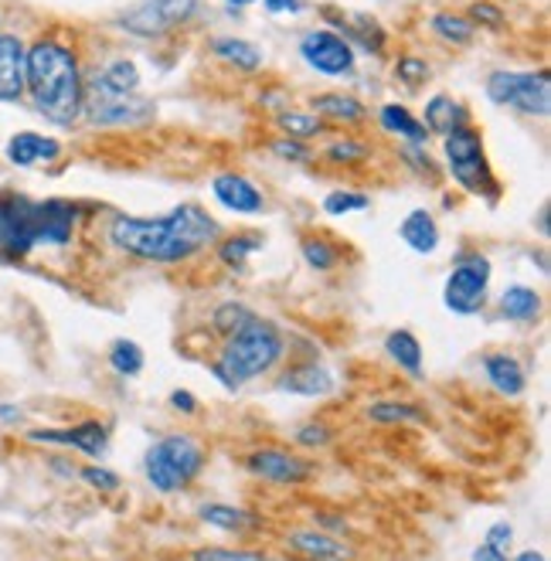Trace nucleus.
Returning <instances> with one entry per match:
<instances>
[{"instance_id": "1", "label": "nucleus", "mask_w": 551, "mask_h": 561, "mask_svg": "<svg viewBox=\"0 0 551 561\" xmlns=\"http://www.w3.org/2000/svg\"><path fill=\"white\" fill-rule=\"evenodd\" d=\"M110 236L119 249L153 262H177L205 249L218 236V221L202 208L181 205L168 218H113Z\"/></svg>"}, {"instance_id": "2", "label": "nucleus", "mask_w": 551, "mask_h": 561, "mask_svg": "<svg viewBox=\"0 0 551 561\" xmlns=\"http://www.w3.org/2000/svg\"><path fill=\"white\" fill-rule=\"evenodd\" d=\"M24 85L45 119L72 126L82 113V76L79 61L58 42H38L24 58Z\"/></svg>"}, {"instance_id": "3", "label": "nucleus", "mask_w": 551, "mask_h": 561, "mask_svg": "<svg viewBox=\"0 0 551 561\" xmlns=\"http://www.w3.org/2000/svg\"><path fill=\"white\" fill-rule=\"evenodd\" d=\"M76 228L69 202H31L21 194H0V259H21L35 245H65Z\"/></svg>"}, {"instance_id": "4", "label": "nucleus", "mask_w": 551, "mask_h": 561, "mask_svg": "<svg viewBox=\"0 0 551 561\" xmlns=\"http://www.w3.org/2000/svg\"><path fill=\"white\" fill-rule=\"evenodd\" d=\"M283 354V341L276 334V327L266 320L249 317L239 330H232V341L225 344L215 375L225 388H239L252 378H259L263 371H269Z\"/></svg>"}, {"instance_id": "5", "label": "nucleus", "mask_w": 551, "mask_h": 561, "mask_svg": "<svg viewBox=\"0 0 551 561\" xmlns=\"http://www.w3.org/2000/svg\"><path fill=\"white\" fill-rule=\"evenodd\" d=\"M202 463L205 453L191 436H168L147 453V477L160 493H174L198 477Z\"/></svg>"}, {"instance_id": "6", "label": "nucleus", "mask_w": 551, "mask_h": 561, "mask_svg": "<svg viewBox=\"0 0 551 561\" xmlns=\"http://www.w3.org/2000/svg\"><path fill=\"white\" fill-rule=\"evenodd\" d=\"M446 163L452 178H457L470 194H483V197H497V181L491 174L487 153H483V144L473 129H457V134L446 137Z\"/></svg>"}, {"instance_id": "7", "label": "nucleus", "mask_w": 551, "mask_h": 561, "mask_svg": "<svg viewBox=\"0 0 551 561\" xmlns=\"http://www.w3.org/2000/svg\"><path fill=\"white\" fill-rule=\"evenodd\" d=\"M487 92L494 103L514 106L528 116H548L551 113V79L544 72H494L487 82Z\"/></svg>"}, {"instance_id": "8", "label": "nucleus", "mask_w": 551, "mask_h": 561, "mask_svg": "<svg viewBox=\"0 0 551 561\" xmlns=\"http://www.w3.org/2000/svg\"><path fill=\"white\" fill-rule=\"evenodd\" d=\"M487 283H491V262L483 255H470L463 266L446 279V307L452 313H480L487 304Z\"/></svg>"}, {"instance_id": "9", "label": "nucleus", "mask_w": 551, "mask_h": 561, "mask_svg": "<svg viewBox=\"0 0 551 561\" xmlns=\"http://www.w3.org/2000/svg\"><path fill=\"white\" fill-rule=\"evenodd\" d=\"M194 4H198V0H144L140 8L123 14V27L134 31L140 38H157V35H164V31H171L174 24L187 21Z\"/></svg>"}, {"instance_id": "10", "label": "nucleus", "mask_w": 551, "mask_h": 561, "mask_svg": "<svg viewBox=\"0 0 551 561\" xmlns=\"http://www.w3.org/2000/svg\"><path fill=\"white\" fill-rule=\"evenodd\" d=\"M153 116V106L147 99H134V95H110L92 89L89 99V119L100 126H144Z\"/></svg>"}, {"instance_id": "11", "label": "nucleus", "mask_w": 551, "mask_h": 561, "mask_svg": "<svg viewBox=\"0 0 551 561\" xmlns=\"http://www.w3.org/2000/svg\"><path fill=\"white\" fill-rule=\"evenodd\" d=\"M303 58L310 69L323 76H347L354 69V51L344 38H337L334 31H310L300 45Z\"/></svg>"}, {"instance_id": "12", "label": "nucleus", "mask_w": 551, "mask_h": 561, "mask_svg": "<svg viewBox=\"0 0 551 561\" xmlns=\"http://www.w3.org/2000/svg\"><path fill=\"white\" fill-rule=\"evenodd\" d=\"M249 467H252V473H259L263 480H273V483H303L310 477L307 463H300L297 456L279 453V449H259V453H252Z\"/></svg>"}, {"instance_id": "13", "label": "nucleus", "mask_w": 551, "mask_h": 561, "mask_svg": "<svg viewBox=\"0 0 551 561\" xmlns=\"http://www.w3.org/2000/svg\"><path fill=\"white\" fill-rule=\"evenodd\" d=\"M24 45L14 35H0V103H18L24 92Z\"/></svg>"}, {"instance_id": "14", "label": "nucleus", "mask_w": 551, "mask_h": 561, "mask_svg": "<svg viewBox=\"0 0 551 561\" xmlns=\"http://www.w3.org/2000/svg\"><path fill=\"white\" fill-rule=\"evenodd\" d=\"M215 197L225 205V208H232V211H242V215H255V211H263V194H259L245 178L239 174H221L215 178Z\"/></svg>"}, {"instance_id": "15", "label": "nucleus", "mask_w": 551, "mask_h": 561, "mask_svg": "<svg viewBox=\"0 0 551 561\" xmlns=\"http://www.w3.org/2000/svg\"><path fill=\"white\" fill-rule=\"evenodd\" d=\"M35 443H61V446H79L89 456H103L106 449V428L100 422H82L76 428H65V433H31Z\"/></svg>"}, {"instance_id": "16", "label": "nucleus", "mask_w": 551, "mask_h": 561, "mask_svg": "<svg viewBox=\"0 0 551 561\" xmlns=\"http://www.w3.org/2000/svg\"><path fill=\"white\" fill-rule=\"evenodd\" d=\"M61 153V144L42 134H18L8 144V160L18 168H35V163H48Z\"/></svg>"}, {"instance_id": "17", "label": "nucleus", "mask_w": 551, "mask_h": 561, "mask_svg": "<svg viewBox=\"0 0 551 561\" xmlns=\"http://www.w3.org/2000/svg\"><path fill=\"white\" fill-rule=\"evenodd\" d=\"M399 232H402V239H405L409 249L423 252V255L436 252V245H439V228H436V221H433L429 211H412V215L402 221Z\"/></svg>"}, {"instance_id": "18", "label": "nucleus", "mask_w": 551, "mask_h": 561, "mask_svg": "<svg viewBox=\"0 0 551 561\" xmlns=\"http://www.w3.org/2000/svg\"><path fill=\"white\" fill-rule=\"evenodd\" d=\"M483 368H487V378L501 394H521L525 391V371H521V365H517L514 357L491 354L487 360H483Z\"/></svg>"}, {"instance_id": "19", "label": "nucleus", "mask_w": 551, "mask_h": 561, "mask_svg": "<svg viewBox=\"0 0 551 561\" xmlns=\"http://www.w3.org/2000/svg\"><path fill=\"white\" fill-rule=\"evenodd\" d=\"M426 123H429V129H436V134L449 137V134H457V129L467 126V110L457 103V99L436 95L433 103L426 106Z\"/></svg>"}, {"instance_id": "20", "label": "nucleus", "mask_w": 551, "mask_h": 561, "mask_svg": "<svg viewBox=\"0 0 551 561\" xmlns=\"http://www.w3.org/2000/svg\"><path fill=\"white\" fill-rule=\"evenodd\" d=\"M279 391H294V394H331L334 391V378L323 371V368H297L289 371L283 381H279Z\"/></svg>"}, {"instance_id": "21", "label": "nucleus", "mask_w": 551, "mask_h": 561, "mask_svg": "<svg viewBox=\"0 0 551 561\" xmlns=\"http://www.w3.org/2000/svg\"><path fill=\"white\" fill-rule=\"evenodd\" d=\"M140 85V76H137V65L134 61H113L103 76H95L92 89L100 92H110V95H134Z\"/></svg>"}, {"instance_id": "22", "label": "nucleus", "mask_w": 551, "mask_h": 561, "mask_svg": "<svg viewBox=\"0 0 551 561\" xmlns=\"http://www.w3.org/2000/svg\"><path fill=\"white\" fill-rule=\"evenodd\" d=\"M384 347L409 375H415V378L423 375V347H418V341L409 334V330H395V334H388Z\"/></svg>"}, {"instance_id": "23", "label": "nucleus", "mask_w": 551, "mask_h": 561, "mask_svg": "<svg viewBox=\"0 0 551 561\" xmlns=\"http://www.w3.org/2000/svg\"><path fill=\"white\" fill-rule=\"evenodd\" d=\"M501 310L507 320H535L538 310H541V296L528 286H510L504 296H501Z\"/></svg>"}, {"instance_id": "24", "label": "nucleus", "mask_w": 551, "mask_h": 561, "mask_svg": "<svg viewBox=\"0 0 551 561\" xmlns=\"http://www.w3.org/2000/svg\"><path fill=\"white\" fill-rule=\"evenodd\" d=\"M381 126L388 129V134H399V137H405L412 144H423L426 134H429V129L418 123L409 110H402V106H384L381 110Z\"/></svg>"}, {"instance_id": "25", "label": "nucleus", "mask_w": 551, "mask_h": 561, "mask_svg": "<svg viewBox=\"0 0 551 561\" xmlns=\"http://www.w3.org/2000/svg\"><path fill=\"white\" fill-rule=\"evenodd\" d=\"M202 517L221 531H239V527H249L255 524V517L249 511H239V507H225V504H205L202 507Z\"/></svg>"}, {"instance_id": "26", "label": "nucleus", "mask_w": 551, "mask_h": 561, "mask_svg": "<svg viewBox=\"0 0 551 561\" xmlns=\"http://www.w3.org/2000/svg\"><path fill=\"white\" fill-rule=\"evenodd\" d=\"M289 545H294L297 551L303 554H313V558H344L347 551L331 541L328 535H307V531H297V535H289Z\"/></svg>"}, {"instance_id": "27", "label": "nucleus", "mask_w": 551, "mask_h": 561, "mask_svg": "<svg viewBox=\"0 0 551 561\" xmlns=\"http://www.w3.org/2000/svg\"><path fill=\"white\" fill-rule=\"evenodd\" d=\"M215 51H218V58H225V61L239 65V69H245V72L259 69V51H255V48H252L249 42L221 38V42H215Z\"/></svg>"}, {"instance_id": "28", "label": "nucleus", "mask_w": 551, "mask_h": 561, "mask_svg": "<svg viewBox=\"0 0 551 561\" xmlns=\"http://www.w3.org/2000/svg\"><path fill=\"white\" fill-rule=\"evenodd\" d=\"M317 110L323 116H334V119H361L365 116V106L351 95H320Z\"/></svg>"}, {"instance_id": "29", "label": "nucleus", "mask_w": 551, "mask_h": 561, "mask_svg": "<svg viewBox=\"0 0 551 561\" xmlns=\"http://www.w3.org/2000/svg\"><path fill=\"white\" fill-rule=\"evenodd\" d=\"M110 365L119 375H140V368H144V351L134 341H116L113 351H110Z\"/></svg>"}, {"instance_id": "30", "label": "nucleus", "mask_w": 551, "mask_h": 561, "mask_svg": "<svg viewBox=\"0 0 551 561\" xmlns=\"http://www.w3.org/2000/svg\"><path fill=\"white\" fill-rule=\"evenodd\" d=\"M433 27H436V35L452 42V45H467L473 38V24L463 21V18H452V14H436L433 18Z\"/></svg>"}, {"instance_id": "31", "label": "nucleus", "mask_w": 551, "mask_h": 561, "mask_svg": "<svg viewBox=\"0 0 551 561\" xmlns=\"http://www.w3.org/2000/svg\"><path fill=\"white\" fill-rule=\"evenodd\" d=\"M368 197L365 194H351V191H334L323 197V211L328 215H347V211H365Z\"/></svg>"}, {"instance_id": "32", "label": "nucleus", "mask_w": 551, "mask_h": 561, "mask_svg": "<svg viewBox=\"0 0 551 561\" xmlns=\"http://www.w3.org/2000/svg\"><path fill=\"white\" fill-rule=\"evenodd\" d=\"M371 419L375 422H423V412L405 402H381V405H371Z\"/></svg>"}, {"instance_id": "33", "label": "nucleus", "mask_w": 551, "mask_h": 561, "mask_svg": "<svg viewBox=\"0 0 551 561\" xmlns=\"http://www.w3.org/2000/svg\"><path fill=\"white\" fill-rule=\"evenodd\" d=\"M279 126L286 129L289 137H300V140H303V137H317L320 129H323L320 119L303 116V113H283V116H279Z\"/></svg>"}, {"instance_id": "34", "label": "nucleus", "mask_w": 551, "mask_h": 561, "mask_svg": "<svg viewBox=\"0 0 551 561\" xmlns=\"http://www.w3.org/2000/svg\"><path fill=\"white\" fill-rule=\"evenodd\" d=\"M303 259L310 262V266H317V270H331L334 262H337V252L323 239H307L303 242Z\"/></svg>"}, {"instance_id": "35", "label": "nucleus", "mask_w": 551, "mask_h": 561, "mask_svg": "<svg viewBox=\"0 0 551 561\" xmlns=\"http://www.w3.org/2000/svg\"><path fill=\"white\" fill-rule=\"evenodd\" d=\"M249 317H252V313H249L245 307H239V304H225V307H218V313H215V327L221 330V334H232V330H239Z\"/></svg>"}, {"instance_id": "36", "label": "nucleus", "mask_w": 551, "mask_h": 561, "mask_svg": "<svg viewBox=\"0 0 551 561\" xmlns=\"http://www.w3.org/2000/svg\"><path fill=\"white\" fill-rule=\"evenodd\" d=\"M194 558L198 561H255V558H263V551H232V548H202V551H194Z\"/></svg>"}, {"instance_id": "37", "label": "nucleus", "mask_w": 551, "mask_h": 561, "mask_svg": "<svg viewBox=\"0 0 551 561\" xmlns=\"http://www.w3.org/2000/svg\"><path fill=\"white\" fill-rule=\"evenodd\" d=\"M252 249H259V239H255V236L232 239V242H225V245H221V259L229 262V266H242L245 255H249Z\"/></svg>"}, {"instance_id": "38", "label": "nucleus", "mask_w": 551, "mask_h": 561, "mask_svg": "<svg viewBox=\"0 0 551 561\" xmlns=\"http://www.w3.org/2000/svg\"><path fill=\"white\" fill-rule=\"evenodd\" d=\"M510 535H514V527L507 524V520H497L491 531H487V541L483 545H491L494 551H501V554H507V545H510Z\"/></svg>"}, {"instance_id": "39", "label": "nucleus", "mask_w": 551, "mask_h": 561, "mask_svg": "<svg viewBox=\"0 0 551 561\" xmlns=\"http://www.w3.org/2000/svg\"><path fill=\"white\" fill-rule=\"evenodd\" d=\"M82 480H89L95 490H116L119 486V477L116 473H110V470H100V467H89V470H82Z\"/></svg>"}, {"instance_id": "40", "label": "nucleus", "mask_w": 551, "mask_h": 561, "mask_svg": "<svg viewBox=\"0 0 551 561\" xmlns=\"http://www.w3.org/2000/svg\"><path fill=\"white\" fill-rule=\"evenodd\" d=\"M297 439L303 446H328L331 443V428L328 425H303L297 433Z\"/></svg>"}, {"instance_id": "41", "label": "nucleus", "mask_w": 551, "mask_h": 561, "mask_svg": "<svg viewBox=\"0 0 551 561\" xmlns=\"http://www.w3.org/2000/svg\"><path fill=\"white\" fill-rule=\"evenodd\" d=\"M399 76L405 79V82H423V79H429V69L423 61H415V58H405V61H399Z\"/></svg>"}, {"instance_id": "42", "label": "nucleus", "mask_w": 551, "mask_h": 561, "mask_svg": "<svg viewBox=\"0 0 551 561\" xmlns=\"http://www.w3.org/2000/svg\"><path fill=\"white\" fill-rule=\"evenodd\" d=\"M273 153L276 157H286V160H307L310 157V150L303 144H297V140H279V144H273Z\"/></svg>"}, {"instance_id": "43", "label": "nucleus", "mask_w": 551, "mask_h": 561, "mask_svg": "<svg viewBox=\"0 0 551 561\" xmlns=\"http://www.w3.org/2000/svg\"><path fill=\"white\" fill-rule=\"evenodd\" d=\"M328 153H331V160H358V157H365V147L347 140V144H334Z\"/></svg>"}, {"instance_id": "44", "label": "nucleus", "mask_w": 551, "mask_h": 561, "mask_svg": "<svg viewBox=\"0 0 551 561\" xmlns=\"http://www.w3.org/2000/svg\"><path fill=\"white\" fill-rule=\"evenodd\" d=\"M266 8L273 11V14H300L303 11V0H266Z\"/></svg>"}, {"instance_id": "45", "label": "nucleus", "mask_w": 551, "mask_h": 561, "mask_svg": "<svg viewBox=\"0 0 551 561\" xmlns=\"http://www.w3.org/2000/svg\"><path fill=\"white\" fill-rule=\"evenodd\" d=\"M473 18L483 21V24H494V27L504 21V14H501L497 8H491V4H477V8H473Z\"/></svg>"}, {"instance_id": "46", "label": "nucleus", "mask_w": 551, "mask_h": 561, "mask_svg": "<svg viewBox=\"0 0 551 561\" xmlns=\"http://www.w3.org/2000/svg\"><path fill=\"white\" fill-rule=\"evenodd\" d=\"M171 402H174V409H181V412H194L198 405H194V394L191 391H174L171 394Z\"/></svg>"}, {"instance_id": "47", "label": "nucleus", "mask_w": 551, "mask_h": 561, "mask_svg": "<svg viewBox=\"0 0 551 561\" xmlns=\"http://www.w3.org/2000/svg\"><path fill=\"white\" fill-rule=\"evenodd\" d=\"M473 558H477V561H504L507 554H501V551H494L491 545H480V548L473 551Z\"/></svg>"}, {"instance_id": "48", "label": "nucleus", "mask_w": 551, "mask_h": 561, "mask_svg": "<svg viewBox=\"0 0 551 561\" xmlns=\"http://www.w3.org/2000/svg\"><path fill=\"white\" fill-rule=\"evenodd\" d=\"M21 419V409L14 405H0V422H18Z\"/></svg>"}, {"instance_id": "49", "label": "nucleus", "mask_w": 551, "mask_h": 561, "mask_svg": "<svg viewBox=\"0 0 551 561\" xmlns=\"http://www.w3.org/2000/svg\"><path fill=\"white\" fill-rule=\"evenodd\" d=\"M521 561H544V554H541V551H525Z\"/></svg>"}, {"instance_id": "50", "label": "nucleus", "mask_w": 551, "mask_h": 561, "mask_svg": "<svg viewBox=\"0 0 551 561\" xmlns=\"http://www.w3.org/2000/svg\"><path fill=\"white\" fill-rule=\"evenodd\" d=\"M229 4H236V8H242V4H252V0H229Z\"/></svg>"}]
</instances>
